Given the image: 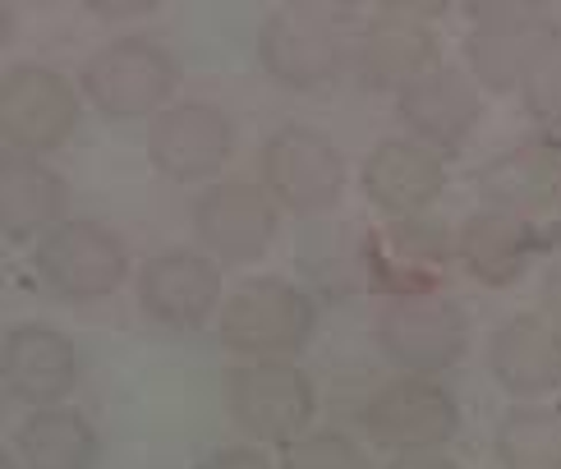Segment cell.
Segmentation results:
<instances>
[{
	"label": "cell",
	"instance_id": "1",
	"mask_svg": "<svg viewBox=\"0 0 561 469\" xmlns=\"http://www.w3.org/2000/svg\"><path fill=\"white\" fill-rule=\"evenodd\" d=\"M318 332L313 295L286 276H249L226 295L217 313V341L244 364L295 359Z\"/></svg>",
	"mask_w": 561,
	"mask_h": 469
},
{
	"label": "cell",
	"instance_id": "2",
	"mask_svg": "<svg viewBox=\"0 0 561 469\" xmlns=\"http://www.w3.org/2000/svg\"><path fill=\"white\" fill-rule=\"evenodd\" d=\"M226 410L253 447H295L313 433L318 419V387L295 359H263L236 364L226 373Z\"/></svg>",
	"mask_w": 561,
	"mask_h": 469
},
{
	"label": "cell",
	"instance_id": "3",
	"mask_svg": "<svg viewBox=\"0 0 561 469\" xmlns=\"http://www.w3.org/2000/svg\"><path fill=\"white\" fill-rule=\"evenodd\" d=\"M180 60L152 37H115L98 46L83 60L79 92L98 106L106 121H157L167 106H175Z\"/></svg>",
	"mask_w": 561,
	"mask_h": 469
},
{
	"label": "cell",
	"instance_id": "4",
	"mask_svg": "<svg viewBox=\"0 0 561 469\" xmlns=\"http://www.w3.org/2000/svg\"><path fill=\"white\" fill-rule=\"evenodd\" d=\"M33 276L65 304H92L129 281V249L106 221L69 217L33 244Z\"/></svg>",
	"mask_w": 561,
	"mask_h": 469
},
{
	"label": "cell",
	"instance_id": "5",
	"mask_svg": "<svg viewBox=\"0 0 561 469\" xmlns=\"http://www.w3.org/2000/svg\"><path fill=\"white\" fill-rule=\"evenodd\" d=\"M378 350L396 378H442L470 350V318L447 295H401L378 313Z\"/></svg>",
	"mask_w": 561,
	"mask_h": 469
},
{
	"label": "cell",
	"instance_id": "6",
	"mask_svg": "<svg viewBox=\"0 0 561 469\" xmlns=\"http://www.w3.org/2000/svg\"><path fill=\"white\" fill-rule=\"evenodd\" d=\"M359 433L391 456L447 451L460 433V401L437 378H391L364 401Z\"/></svg>",
	"mask_w": 561,
	"mask_h": 469
},
{
	"label": "cell",
	"instance_id": "7",
	"mask_svg": "<svg viewBox=\"0 0 561 469\" xmlns=\"http://www.w3.org/2000/svg\"><path fill=\"white\" fill-rule=\"evenodd\" d=\"M83 92L51 65H10L0 75V144L19 157L56 152L79 129Z\"/></svg>",
	"mask_w": 561,
	"mask_h": 469
},
{
	"label": "cell",
	"instance_id": "8",
	"mask_svg": "<svg viewBox=\"0 0 561 469\" xmlns=\"http://www.w3.org/2000/svg\"><path fill=\"white\" fill-rule=\"evenodd\" d=\"M259 184L290 217L332 213L345 194V157L309 125H280L259 152Z\"/></svg>",
	"mask_w": 561,
	"mask_h": 469
},
{
	"label": "cell",
	"instance_id": "9",
	"mask_svg": "<svg viewBox=\"0 0 561 469\" xmlns=\"http://www.w3.org/2000/svg\"><path fill=\"white\" fill-rule=\"evenodd\" d=\"M561 56V23L543 10H483L465 33V69L488 92H516Z\"/></svg>",
	"mask_w": 561,
	"mask_h": 469
},
{
	"label": "cell",
	"instance_id": "10",
	"mask_svg": "<svg viewBox=\"0 0 561 469\" xmlns=\"http://www.w3.org/2000/svg\"><path fill=\"white\" fill-rule=\"evenodd\" d=\"M194 240L221 267H244L263 258L276 240L280 207L259 180H213L194 198Z\"/></svg>",
	"mask_w": 561,
	"mask_h": 469
},
{
	"label": "cell",
	"instance_id": "11",
	"mask_svg": "<svg viewBox=\"0 0 561 469\" xmlns=\"http://www.w3.org/2000/svg\"><path fill=\"white\" fill-rule=\"evenodd\" d=\"M134 295L157 327L167 332H198L221 313V263L203 249H161L134 276Z\"/></svg>",
	"mask_w": 561,
	"mask_h": 469
},
{
	"label": "cell",
	"instance_id": "12",
	"mask_svg": "<svg viewBox=\"0 0 561 469\" xmlns=\"http://www.w3.org/2000/svg\"><path fill=\"white\" fill-rule=\"evenodd\" d=\"M350 42L355 37H345L332 19L309 10H280L259 33V65L272 83L309 92L350 69Z\"/></svg>",
	"mask_w": 561,
	"mask_h": 469
},
{
	"label": "cell",
	"instance_id": "13",
	"mask_svg": "<svg viewBox=\"0 0 561 469\" xmlns=\"http://www.w3.org/2000/svg\"><path fill=\"white\" fill-rule=\"evenodd\" d=\"M79 345L46 322H14L0 336V387L10 401L28 410L65 405L69 391L79 387Z\"/></svg>",
	"mask_w": 561,
	"mask_h": 469
},
{
	"label": "cell",
	"instance_id": "14",
	"mask_svg": "<svg viewBox=\"0 0 561 469\" xmlns=\"http://www.w3.org/2000/svg\"><path fill=\"white\" fill-rule=\"evenodd\" d=\"M236 152V125L213 102H175L148 125V157L152 167L175 180H213Z\"/></svg>",
	"mask_w": 561,
	"mask_h": 469
},
{
	"label": "cell",
	"instance_id": "15",
	"mask_svg": "<svg viewBox=\"0 0 561 469\" xmlns=\"http://www.w3.org/2000/svg\"><path fill=\"white\" fill-rule=\"evenodd\" d=\"M396 115H401L410 138H419L424 148L456 157L483 121V98H479V83L465 69L433 65L424 79H414L396 98Z\"/></svg>",
	"mask_w": 561,
	"mask_h": 469
},
{
	"label": "cell",
	"instance_id": "16",
	"mask_svg": "<svg viewBox=\"0 0 561 469\" xmlns=\"http://www.w3.org/2000/svg\"><path fill=\"white\" fill-rule=\"evenodd\" d=\"M456 258V240L447 221L428 213L396 217L373 234V290L401 295H437V281L447 276Z\"/></svg>",
	"mask_w": 561,
	"mask_h": 469
},
{
	"label": "cell",
	"instance_id": "17",
	"mask_svg": "<svg viewBox=\"0 0 561 469\" xmlns=\"http://www.w3.org/2000/svg\"><path fill=\"white\" fill-rule=\"evenodd\" d=\"M359 190L382 217H419L447 190V157L424 148L419 138H382L364 157Z\"/></svg>",
	"mask_w": 561,
	"mask_h": 469
},
{
	"label": "cell",
	"instance_id": "18",
	"mask_svg": "<svg viewBox=\"0 0 561 469\" xmlns=\"http://www.w3.org/2000/svg\"><path fill=\"white\" fill-rule=\"evenodd\" d=\"M433 65H437V33L419 19H401V14L373 19L368 28L350 42V75L368 92L401 98Z\"/></svg>",
	"mask_w": 561,
	"mask_h": 469
},
{
	"label": "cell",
	"instance_id": "19",
	"mask_svg": "<svg viewBox=\"0 0 561 469\" xmlns=\"http://www.w3.org/2000/svg\"><path fill=\"white\" fill-rule=\"evenodd\" d=\"M488 368L516 405L561 391V332L548 318L516 313L488 336Z\"/></svg>",
	"mask_w": 561,
	"mask_h": 469
},
{
	"label": "cell",
	"instance_id": "20",
	"mask_svg": "<svg viewBox=\"0 0 561 469\" xmlns=\"http://www.w3.org/2000/svg\"><path fill=\"white\" fill-rule=\"evenodd\" d=\"M543 240L548 234L539 226L516 217V213H506V207H479V213L465 217V226L456 234V258L479 286L506 290L529 272L534 253L543 249Z\"/></svg>",
	"mask_w": 561,
	"mask_h": 469
},
{
	"label": "cell",
	"instance_id": "21",
	"mask_svg": "<svg viewBox=\"0 0 561 469\" xmlns=\"http://www.w3.org/2000/svg\"><path fill=\"white\" fill-rule=\"evenodd\" d=\"M69 207V184L60 171H51L42 157H0V234L14 244L42 240L46 230H56Z\"/></svg>",
	"mask_w": 561,
	"mask_h": 469
},
{
	"label": "cell",
	"instance_id": "22",
	"mask_svg": "<svg viewBox=\"0 0 561 469\" xmlns=\"http://www.w3.org/2000/svg\"><path fill=\"white\" fill-rule=\"evenodd\" d=\"M483 190L493 194V207H506V213L534 226H539V217L561 213V138H552V144L543 138V144H525L497 157L483 175Z\"/></svg>",
	"mask_w": 561,
	"mask_h": 469
},
{
	"label": "cell",
	"instance_id": "23",
	"mask_svg": "<svg viewBox=\"0 0 561 469\" xmlns=\"http://www.w3.org/2000/svg\"><path fill=\"white\" fill-rule=\"evenodd\" d=\"M23 469H98L102 442L92 419L75 405L28 410L14 428V447Z\"/></svg>",
	"mask_w": 561,
	"mask_h": 469
},
{
	"label": "cell",
	"instance_id": "24",
	"mask_svg": "<svg viewBox=\"0 0 561 469\" xmlns=\"http://www.w3.org/2000/svg\"><path fill=\"white\" fill-rule=\"evenodd\" d=\"M493 451L502 469H561V410L511 405L497 424Z\"/></svg>",
	"mask_w": 561,
	"mask_h": 469
},
{
	"label": "cell",
	"instance_id": "25",
	"mask_svg": "<svg viewBox=\"0 0 561 469\" xmlns=\"http://www.w3.org/2000/svg\"><path fill=\"white\" fill-rule=\"evenodd\" d=\"M373 234L364 226H341L318 234V249L309 258V267L318 276V286L327 295H350V290H373Z\"/></svg>",
	"mask_w": 561,
	"mask_h": 469
},
{
	"label": "cell",
	"instance_id": "26",
	"mask_svg": "<svg viewBox=\"0 0 561 469\" xmlns=\"http://www.w3.org/2000/svg\"><path fill=\"white\" fill-rule=\"evenodd\" d=\"M280 469H373L368 447L341 428H313L280 451Z\"/></svg>",
	"mask_w": 561,
	"mask_h": 469
},
{
	"label": "cell",
	"instance_id": "27",
	"mask_svg": "<svg viewBox=\"0 0 561 469\" xmlns=\"http://www.w3.org/2000/svg\"><path fill=\"white\" fill-rule=\"evenodd\" d=\"M520 102H525V115L534 125L561 129V56H552L539 75L520 88Z\"/></svg>",
	"mask_w": 561,
	"mask_h": 469
},
{
	"label": "cell",
	"instance_id": "28",
	"mask_svg": "<svg viewBox=\"0 0 561 469\" xmlns=\"http://www.w3.org/2000/svg\"><path fill=\"white\" fill-rule=\"evenodd\" d=\"M198 469H276L263 447H253V442H236V447H217V451H207Z\"/></svg>",
	"mask_w": 561,
	"mask_h": 469
},
{
	"label": "cell",
	"instance_id": "29",
	"mask_svg": "<svg viewBox=\"0 0 561 469\" xmlns=\"http://www.w3.org/2000/svg\"><path fill=\"white\" fill-rule=\"evenodd\" d=\"M539 309H543V318L561 332V258L543 272V286H539Z\"/></svg>",
	"mask_w": 561,
	"mask_h": 469
},
{
	"label": "cell",
	"instance_id": "30",
	"mask_svg": "<svg viewBox=\"0 0 561 469\" xmlns=\"http://www.w3.org/2000/svg\"><path fill=\"white\" fill-rule=\"evenodd\" d=\"M387 469H460L447 451H428V456H391Z\"/></svg>",
	"mask_w": 561,
	"mask_h": 469
},
{
	"label": "cell",
	"instance_id": "31",
	"mask_svg": "<svg viewBox=\"0 0 561 469\" xmlns=\"http://www.w3.org/2000/svg\"><path fill=\"white\" fill-rule=\"evenodd\" d=\"M0 469H23V465H19V456H14V451H5V456H0Z\"/></svg>",
	"mask_w": 561,
	"mask_h": 469
}]
</instances>
